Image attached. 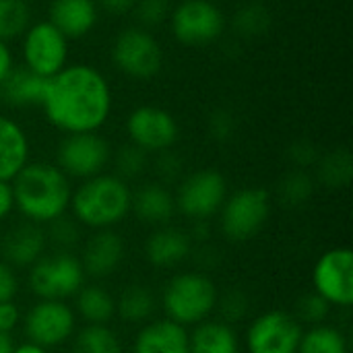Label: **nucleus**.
<instances>
[{
    "label": "nucleus",
    "instance_id": "obj_42",
    "mask_svg": "<svg viewBox=\"0 0 353 353\" xmlns=\"http://www.w3.org/2000/svg\"><path fill=\"white\" fill-rule=\"evenodd\" d=\"M21 323V308L14 304V300L10 302H2L0 304V333L10 335Z\"/></svg>",
    "mask_w": 353,
    "mask_h": 353
},
{
    "label": "nucleus",
    "instance_id": "obj_41",
    "mask_svg": "<svg viewBox=\"0 0 353 353\" xmlns=\"http://www.w3.org/2000/svg\"><path fill=\"white\" fill-rule=\"evenodd\" d=\"M19 292V277L17 271L0 259V304L14 300Z\"/></svg>",
    "mask_w": 353,
    "mask_h": 353
},
{
    "label": "nucleus",
    "instance_id": "obj_17",
    "mask_svg": "<svg viewBox=\"0 0 353 353\" xmlns=\"http://www.w3.org/2000/svg\"><path fill=\"white\" fill-rule=\"evenodd\" d=\"M192 254L190 232L176 225L155 228L145 240V259L155 269L180 267Z\"/></svg>",
    "mask_w": 353,
    "mask_h": 353
},
{
    "label": "nucleus",
    "instance_id": "obj_38",
    "mask_svg": "<svg viewBox=\"0 0 353 353\" xmlns=\"http://www.w3.org/2000/svg\"><path fill=\"white\" fill-rule=\"evenodd\" d=\"M236 116L234 112H230L228 108H217L211 112L209 120H207V128H209V134L217 141V143H225L230 141L234 134H236Z\"/></svg>",
    "mask_w": 353,
    "mask_h": 353
},
{
    "label": "nucleus",
    "instance_id": "obj_20",
    "mask_svg": "<svg viewBox=\"0 0 353 353\" xmlns=\"http://www.w3.org/2000/svg\"><path fill=\"white\" fill-rule=\"evenodd\" d=\"M48 21L68 39H81L95 29L99 8L95 0H52Z\"/></svg>",
    "mask_w": 353,
    "mask_h": 353
},
{
    "label": "nucleus",
    "instance_id": "obj_18",
    "mask_svg": "<svg viewBox=\"0 0 353 353\" xmlns=\"http://www.w3.org/2000/svg\"><path fill=\"white\" fill-rule=\"evenodd\" d=\"M132 353H188V329L170 319H153L134 335Z\"/></svg>",
    "mask_w": 353,
    "mask_h": 353
},
{
    "label": "nucleus",
    "instance_id": "obj_1",
    "mask_svg": "<svg viewBox=\"0 0 353 353\" xmlns=\"http://www.w3.org/2000/svg\"><path fill=\"white\" fill-rule=\"evenodd\" d=\"M46 120L64 134L99 132L110 120L114 95L108 79L91 64H66L46 81L41 105Z\"/></svg>",
    "mask_w": 353,
    "mask_h": 353
},
{
    "label": "nucleus",
    "instance_id": "obj_25",
    "mask_svg": "<svg viewBox=\"0 0 353 353\" xmlns=\"http://www.w3.org/2000/svg\"><path fill=\"white\" fill-rule=\"evenodd\" d=\"M157 304L159 300L149 285L128 283L116 298V316L128 325H145L153 321Z\"/></svg>",
    "mask_w": 353,
    "mask_h": 353
},
{
    "label": "nucleus",
    "instance_id": "obj_24",
    "mask_svg": "<svg viewBox=\"0 0 353 353\" xmlns=\"http://www.w3.org/2000/svg\"><path fill=\"white\" fill-rule=\"evenodd\" d=\"M46 81L43 77L31 72L29 68H12V72L4 79L0 85V93L6 103L14 108H31V105H41L43 91H46Z\"/></svg>",
    "mask_w": 353,
    "mask_h": 353
},
{
    "label": "nucleus",
    "instance_id": "obj_27",
    "mask_svg": "<svg viewBox=\"0 0 353 353\" xmlns=\"http://www.w3.org/2000/svg\"><path fill=\"white\" fill-rule=\"evenodd\" d=\"M314 168H316L319 182L327 188H345L352 182L353 159L352 153L345 147L321 155Z\"/></svg>",
    "mask_w": 353,
    "mask_h": 353
},
{
    "label": "nucleus",
    "instance_id": "obj_9",
    "mask_svg": "<svg viewBox=\"0 0 353 353\" xmlns=\"http://www.w3.org/2000/svg\"><path fill=\"white\" fill-rule=\"evenodd\" d=\"M168 21L176 41L190 48L217 41L225 29V17L213 0H182L172 8Z\"/></svg>",
    "mask_w": 353,
    "mask_h": 353
},
{
    "label": "nucleus",
    "instance_id": "obj_14",
    "mask_svg": "<svg viewBox=\"0 0 353 353\" xmlns=\"http://www.w3.org/2000/svg\"><path fill=\"white\" fill-rule=\"evenodd\" d=\"M304 327L292 312L267 310L252 319L244 345L248 353H298Z\"/></svg>",
    "mask_w": 353,
    "mask_h": 353
},
{
    "label": "nucleus",
    "instance_id": "obj_8",
    "mask_svg": "<svg viewBox=\"0 0 353 353\" xmlns=\"http://www.w3.org/2000/svg\"><path fill=\"white\" fill-rule=\"evenodd\" d=\"M112 62L128 79L149 81L163 66V50L149 29L126 27L112 41Z\"/></svg>",
    "mask_w": 353,
    "mask_h": 353
},
{
    "label": "nucleus",
    "instance_id": "obj_36",
    "mask_svg": "<svg viewBox=\"0 0 353 353\" xmlns=\"http://www.w3.org/2000/svg\"><path fill=\"white\" fill-rule=\"evenodd\" d=\"M248 308H250L248 296L242 290H232V292L219 294V300H217V308L215 310H219L223 323H230L232 325V323L244 319L248 314Z\"/></svg>",
    "mask_w": 353,
    "mask_h": 353
},
{
    "label": "nucleus",
    "instance_id": "obj_45",
    "mask_svg": "<svg viewBox=\"0 0 353 353\" xmlns=\"http://www.w3.org/2000/svg\"><path fill=\"white\" fill-rule=\"evenodd\" d=\"M12 68H14V58H12V52L8 48V41L0 39V85L12 72Z\"/></svg>",
    "mask_w": 353,
    "mask_h": 353
},
{
    "label": "nucleus",
    "instance_id": "obj_47",
    "mask_svg": "<svg viewBox=\"0 0 353 353\" xmlns=\"http://www.w3.org/2000/svg\"><path fill=\"white\" fill-rule=\"evenodd\" d=\"M12 347H14L12 337L6 333H0V353H12Z\"/></svg>",
    "mask_w": 353,
    "mask_h": 353
},
{
    "label": "nucleus",
    "instance_id": "obj_16",
    "mask_svg": "<svg viewBox=\"0 0 353 353\" xmlns=\"http://www.w3.org/2000/svg\"><path fill=\"white\" fill-rule=\"evenodd\" d=\"M126 254L124 240L114 230H97L91 238L83 244V252L79 256L85 275L103 279L114 275Z\"/></svg>",
    "mask_w": 353,
    "mask_h": 353
},
{
    "label": "nucleus",
    "instance_id": "obj_32",
    "mask_svg": "<svg viewBox=\"0 0 353 353\" xmlns=\"http://www.w3.org/2000/svg\"><path fill=\"white\" fill-rule=\"evenodd\" d=\"M29 4L23 0H0V39L8 41L25 33L29 27Z\"/></svg>",
    "mask_w": 353,
    "mask_h": 353
},
{
    "label": "nucleus",
    "instance_id": "obj_26",
    "mask_svg": "<svg viewBox=\"0 0 353 353\" xmlns=\"http://www.w3.org/2000/svg\"><path fill=\"white\" fill-rule=\"evenodd\" d=\"M72 310L85 325H110L116 316V298L97 283H85L74 296Z\"/></svg>",
    "mask_w": 353,
    "mask_h": 353
},
{
    "label": "nucleus",
    "instance_id": "obj_10",
    "mask_svg": "<svg viewBox=\"0 0 353 353\" xmlns=\"http://www.w3.org/2000/svg\"><path fill=\"white\" fill-rule=\"evenodd\" d=\"M112 161V147L99 132L64 134L56 149V165L70 180H89L105 172Z\"/></svg>",
    "mask_w": 353,
    "mask_h": 353
},
{
    "label": "nucleus",
    "instance_id": "obj_11",
    "mask_svg": "<svg viewBox=\"0 0 353 353\" xmlns=\"http://www.w3.org/2000/svg\"><path fill=\"white\" fill-rule=\"evenodd\" d=\"M68 37L48 19L29 25L23 33L21 54L25 68L50 79L68 64Z\"/></svg>",
    "mask_w": 353,
    "mask_h": 353
},
{
    "label": "nucleus",
    "instance_id": "obj_3",
    "mask_svg": "<svg viewBox=\"0 0 353 353\" xmlns=\"http://www.w3.org/2000/svg\"><path fill=\"white\" fill-rule=\"evenodd\" d=\"M132 188L116 174H99L72 188V219L93 232L114 230L130 213Z\"/></svg>",
    "mask_w": 353,
    "mask_h": 353
},
{
    "label": "nucleus",
    "instance_id": "obj_22",
    "mask_svg": "<svg viewBox=\"0 0 353 353\" xmlns=\"http://www.w3.org/2000/svg\"><path fill=\"white\" fill-rule=\"evenodd\" d=\"M31 145L25 128L0 114V180L12 182V178L29 163Z\"/></svg>",
    "mask_w": 353,
    "mask_h": 353
},
{
    "label": "nucleus",
    "instance_id": "obj_40",
    "mask_svg": "<svg viewBox=\"0 0 353 353\" xmlns=\"http://www.w3.org/2000/svg\"><path fill=\"white\" fill-rule=\"evenodd\" d=\"M155 170L159 174V178L163 182H170V180H176L182 176V157L168 149V151H161L157 153V159H155Z\"/></svg>",
    "mask_w": 353,
    "mask_h": 353
},
{
    "label": "nucleus",
    "instance_id": "obj_21",
    "mask_svg": "<svg viewBox=\"0 0 353 353\" xmlns=\"http://www.w3.org/2000/svg\"><path fill=\"white\" fill-rule=\"evenodd\" d=\"M130 213H134L147 225H168L176 215L174 192L163 182H147L141 188L132 190Z\"/></svg>",
    "mask_w": 353,
    "mask_h": 353
},
{
    "label": "nucleus",
    "instance_id": "obj_29",
    "mask_svg": "<svg viewBox=\"0 0 353 353\" xmlns=\"http://www.w3.org/2000/svg\"><path fill=\"white\" fill-rule=\"evenodd\" d=\"M298 353H350V343L339 327L323 323L302 333Z\"/></svg>",
    "mask_w": 353,
    "mask_h": 353
},
{
    "label": "nucleus",
    "instance_id": "obj_15",
    "mask_svg": "<svg viewBox=\"0 0 353 353\" xmlns=\"http://www.w3.org/2000/svg\"><path fill=\"white\" fill-rule=\"evenodd\" d=\"M128 141L141 151L161 153L178 143L180 126L172 112L159 105H139L126 118Z\"/></svg>",
    "mask_w": 353,
    "mask_h": 353
},
{
    "label": "nucleus",
    "instance_id": "obj_34",
    "mask_svg": "<svg viewBox=\"0 0 353 353\" xmlns=\"http://www.w3.org/2000/svg\"><path fill=\"white\" fill-rule=\"evenodd\" d=\"M329 312H331V306H329L319 294L310 292V294H306V296H302V298L298 300L294 316H296V321H298L302 327H304V325L314 327V325H323V323L327 321Z\"/></svg>",
    "mask_w": 353,
    "mask_h": 353
},
{
    "label": "nucleus",
    "instance_id": "obj_30",
    "mask_svg": "<svg viewBox=\"0 0 353 353\" xmlns=\"http://www.w3.org/2000/svg\"><path fill=\"white\" fill-rule=\"evenodd\" d=\"M72 339V353H124L110 325H85Z\"/></svg>",
    "mask_w": 353,
    "mask_h": 353
},
{
    "label": "nucleus",
    "instance_id": "obj_33",
    "mask_svg": "<svg viewBox=\"0 0 353 353\" xmlns=\"http://www.w3.org/2000/svg\"><path fill=\"white\" fill-rule=\"evenodd\" d=\"M110 163H114V170H116L114 174L118 178H122L124 182H128V180L139 178L147 170L149 155L145 151H141L139 147H134L132 143H126L116 153H112Z\"/></svg>",
    "mask_w": 353,
    "mask_h": 353
},
{
    "label": "nucleus",
    "instance_id": "obj_23",
    "mask_svg": "<svg viewBox=\"0 0 353 353\" xmlns=\"http://www.w3.org/2000/svg\"><path fill=\"white\" fill-rule=\"evenodd\" d=\"M188 353H240V337L230 323L207 319L188 331Z\"/></svg>",
    "mask_w": 353,
    "mask_h": 353
},
{
    "label": "nucleus",
    "instance_id": "obj_46",
    "mask_svg": "<svg viewBox=\"0 0 353 353\" xmlns=\"http://www.w3.org/2000/svg\"><path fill=\"white\" fill-rule=\"evenodd\" d=\"M12 353H48L46 347L37 345V343H31V341H23L19 345L12 347Z\"/></svg>",
    "mask_w": 353,
    "mask_h": 353
},
{
    "label": "nucleus",
    "instance_id": "obj_4",
    "mask_svg": "<svg viewBox=\"0 0 353 353\" xmlns=\"http://www.w3.org/2000/svg\"><path fill=\"white\" fill-rule=\"evenodd\" d=\"M219 290L203 271H182L170 277L161 290V310L165 319L186 329L211 319L217 308Z\"/></svg>",
    "mask_w": 353,
    "mask_h": 353
},
{
    "label": "nucleus",
    "instance_id": "obj_43",
    "mask_svg": "<svg viewBox=\"0 0 353 353\" xmlns=\"http://www.w3.org/2000/svg\"><path fill=\"white\" fill-rule=\"evenodd\" d=\"M97 2V8L99 10H105L114 17H122V14H128L132 12L137 0H95Z\"/></svg>",
    "mask_w": 353,
    "mask_h": 353
},
{
    "label": "nucleus",
    "instance_id": "obj_35",
    "mask_svg": "<svg viewBox=\"0 0 353 353\" xmlns=\"http://www.w3.org/2000/svg\"><path fill=\"white\" fill-rule=\"evenodd\" d=\"M132 12L139 21V27L153 29L170 19L172 2L170 0H137Z\"/></svg>",
    "mask_w": 353,
    "mask_h": 353
},
{
    "label": "nucleus",
    "instance_id": "obj_13",
    "mask_svg": "<svg viewBox=\"0 0 353 353\" xmlns=\"http://www.w3.org/2000/svg\"><path fill=\"white\" fill-rule=\"evenodd\" d=\"M312 292L329 306L350 308L353 304V252L337 246L319 256L312 267Z\"/></svg>",
    "mask_w": 353,
    "mask_h": 353
},
{
    "label": "nucleus",
    "instance_id": "obj_12",
    "mask_svg": "<svg viewBox=\"0 0 353 353\" xmlns=\"http://www.w3.org/2000/svg\"><path fill=\"white\" fill-rule=\"evenodd\" d=\"M27 341L46 350L60 347L77 333V314L68 302L37 300L23 316Z\"/></svg>",
    "mask_w": 353,
    "mask_h": 353
},
{
    "label": "nucleus",
    "instance_id": "obj_37",
    "mask_svg": "<svg viewBox=\"0 0 353 353\" xmlns=\"http://www.w3.org/2000/svg\"><path fill=\"white\" fill-rule=\"evenodd\" d=\"M43 232L46 240H50L58 250H68L79 240V223L74 219H66V215L48 223V230Z\"/></svg>",
    "mask_w": 353,
    "mask_h": 353
},
{
    "label": "nucleus",
    "instance_id": "obj_39",
    "mask_svg": "<svg viewBox=\"0 0 353 353\" xmlns=\"http://www.w3.org/2000/svg\"><path fill=\"white\" fill-rule=\"evenodd\" d=\"M319 157H321V151L310 139H296L288 147V159L292 161L296 170H308L316 165Z\"/></svg>",
    "mask_w": 353,
    "mask_h": 353
},
{
    "label": "nucleus",
    "instance_id": "obj_31",
    "mask_svg": "<svg viewBox=\"0 0 353 353\" xmlns=\"http://www.w3.org/2000/svg\"><path fill=\"white\" fill-rule=\"evenodd\" d=\"M314 194V178L308 170H290L277 184V196L285 207H302Z\"/></svg>",
    "mask_w": 353,
    "mask_h": 353
},
{
    "label": "nucleus",
    "instance_id": "obj_44",
    "mask_svg": "<svg viewBox=\"0 0 353 353\" xmlns=\"http://www.w3.org/2000/svg\"><path fill=\"white\" fill-rule=\"evenodd\" d=\"M14 211V199H12V186L10 182L0 180V223Z\"/></svg>",
    "mask_w": 353,
    "mask_h": 353
},
{
    "label": "nucleus",
    "instance_id": "obj_5",
    "mask_svg": "<svg viewBox=\"0 0 353 353\" xmlns=\"http://www.w3.org/2000/svg\"><path fill=\"white\" fill-rule=\"evenodd\" d=\"M219 230L234 244L250 242L271 217V194L261 186H244L228 194L219 209Z\"/></svg>",
    "mask_w": 353,
    "mask_h": 353
},
{
    "label": "nucleus",
    "instance_id": "obj_6",
    "mask_svg": "<svg viewBox=\"0 0 353 353\" xmlns=\"http://www.w3.org/2000/svg\"><path fill=\"white\" fill-rule=\"evenodd\" d=\"M85 271L79 256L68 250H56L52 254H41L27 275V285L37 296V300H60L66 302L77 296L85 285Z\"/></svg>",
    "mask_w": 353,
    "mask_h": 353
},
{
    "label": "nucleus",
    "instance_id": "obj_19",
    "mask_svg": "<svg viewBox=\"0 0 353 353\" xmlns=\"http://www.w3.org/2000/svg\"><path fill=\"white\" fill-rule=\"evenodd\" d=\"M46 232L41 225L35 223H19L4 234L2 240V261L8 263L12 269L31 267L43 252H46Z\"/></svg>",
    "mask_w": 353,
    "mask_h": 353
},
{
    "label": "nucleus",
    "instance_id": "obj_48",
    "mask_svg": "<svg viewBox=\"0 0 353 353\" xmlns=\"http://www.w3.org/2000/svg\"><path fill=\"white\" fill-rule=\"evenodd\" d=\"M23 2H33V0H23Z\"/></svg>",
    "mask_w": 353,
    "mask_h": 353
},
{
    "label": "nucleus",
    "instance_id": "obj_7",
    "mask_svg": "<svg viewBox=\"0 0 353 353\" xmlns=\"http://www.w3.org/2000/svg\"><path fill=\"white\" fill-rule=\"evenodd\" d=\"M228 194V180L219 170H194L180 180L174 192L176 211L196 223L207 221L219 213Z\"/></svg>",
    "mask_w": 353,
    "mask_h": 353
},
{
    "label": "nucleus",
    "instance_id": "obj_28",
    "mask_svg": "<svg viewBox=\"0 0 353 353\" xmlns=\"http://www.w3.org/2000/svg\"><path fill=\"white\" fill-rule=\"evenodd\" d=\"M271 25H273V12L261 0L244 2L232 17V29L246 39L265 35L271 29Z\"/></svg>",
    "mask_w": 353,
    "mask_h": 353
},
{
    "label": "nucleus",
    "instance_id": "obj_2",
    "mask_svg": "<svg viewBox=\"0 0 353 353\" xmlns=\"http://www.w3.org/2000/svg\"><path fill=\"white\" fill-rule=\"evenodd\" d=\"M14 211L29 223L48 225L66 215L72 199V180L50 161H29L10 182Z\"/></svg>",
    "mask_w": 353,
    "mask_h": 353
}]
</instances>
